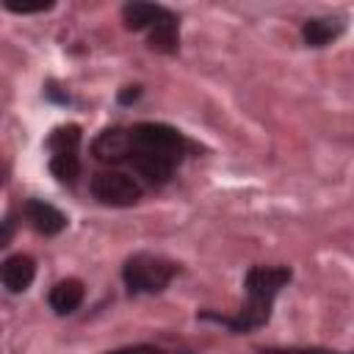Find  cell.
Here are the masks:
<instances>
[{"label": "cell", "mask_w": 354, "mask_h": 354, "mask_svg": "<svg viewBox=\"0 0 354 354\" xmlns=\"http://www.w3.org/2000/svg\"><path fill=\"white\" fill-rule=\"evenodd\" d=\"M290 282V268L285 266H254L246 271V304L235 318L202 313V318H213L218 324H227L232 332H252L263 326L271 318V307L277 293Z\"/></svg>", "instance_id": "cell-1"}, {"label": "cell", "mask_w": 354, "mask_h": 354, "mask_svg": "<svg viewBox=\"0 0 354 354\" xmlns=\"http://www.w3.org/2000/svg\"><path fill=\"white\" fill-rule=\"evenodd\" d=\"M174 274H177L174 263H169L158 254H147V252L127 257V263L122 268V277H124V285L130 293H160L171 282Z\"/></svg>", "instance_id": "cell-2"}, {"label": "cell", "mask_w": 354, "mask_h": 354, "mask_svg": "<svg viewBox=\"0 0 354 354\" xmlns=\"http://www.w3.org/2000/svg\"><path fill=\"white\" fill-rule=\"evenodd\" d=\"M91 196L111 207H130L141 199V185L122 171H100L91 180Z\"/></svg>", "instance_id": "cell-3"}, {"label": "cell", "mask_w": 354, "mask_h": 354, "mask_svg": "<svg viewBox=\"0 0 354 354\" xmlns=\"http://www.w3.org/2000/svg\"><path fill=\"white\" fill-rule=\"evenodd\" d=\"M130 133H133V149H149V152H163L174 158H180L185 149L183 133L160 122H141Z\"/></svg>", "instance_id": "cell-4"}, {"label": "cell", "mask_w": 354, "mask_h": 354, "mask_svg": "<svg viewBox=\"0 0 354 354\" xmlns=\"http://www.w3.org/2000/svg\"><path fill=\"white\" fill-rule=\"evenodd\" d=\"M91 152H94L97 160H105V163L127 160V158L133 155V133H130V130H122V127L102 130V133L94 138Z\"/></svg>", "instance_id": "cell-5"}, {"label": "cell", "mask_w": 354, "mask_h": 354, "mask_svg": "<svg viewBox=\"0 0 354 354\" xmlns=\"http://www.w3.org/2000/svg\"><path fill=\"white\" fill-rule=\"evenodd\" d=\"M177 160L180 158H174V155L149 152V149H133V155H130V163L136 166V171L149 183H166L174 174Z\"/></svg>", "instance_id": "cell-6"}, {"label": "cell", "mask_w": 354, "mask_h": 354, "mask_svg": "<svg viewBox=\"0 0 354 354\" xmlns=\"http://www.w3.org/2000/svg\"><path fill=\"white\" fill-rule=\"evenodd\" d=\"M22 210H25V218L30 221V227L41 235H58L66 227V216L44 199H28Z\"/></svg>", "instance_id": "cell-7"}, {"label": "cell", "mask_w": 354, "mask_h": 354, "mask_svg": "<svg viewBox=\"0 0 354 354\" xmlns=\"http://www.w3.org/2000/svg\"><path fill=\"white\" fill-rule=\"evenodd\" d=\"M36 277V263L33 257L28 254H11L3 260V268H0V279H3V288L8 293H22L30 288Z\"/></svg>", "instance_id": "cell-8"}, {"label": "cell", "mask_w": 354, "mask_h": 354, "mask_svg": "<svg viewBox=\"0 0 354 354\" xmlns=\"http://www.w3.org/2000/svg\"><path fill=\"white\" fill-rule=\"evenodd\" d=\"M83 296H86V290H83L80 279H61L58 285H53L47 301L55 315H69L83 304Z\"/></svg>", "instance_id": "cell-9"}, {"label": "cell", "mask_w": 354, "mask_h": 354, "mask_svg": "<svg viewBox=\"0 0 354 354\" xmlns=\"http://www.w3.org/2000/svg\"><path fill=\"white\" fill-rule=\"evenodd\" d=\"M171 11L163 8V6H155V3H127L122 8V17H124V25L130 30H152L163 17H169Z\"/></svg>", "instance_id": "cell-10"}, {"label": "cell", "mask_w": 354, "mask_h": 354, "mask_svg": "<svg viewBox=\"0 0 354 354\" xmlns=\"http://www.w3.org/2000/svg\"><path fill=\"white\" fill-rule=\"evenodd\" d=\"M343 33V22L332 17H313L301 25V39L307 47H326Z\"/></svg>", "instance_id": "cell-11"}, {"label": "cell", "mask_w": 354, "mask_h": 354, "mask_svg": "<svg viewBox=\"0 0 354 354\" xmlns=\"http://www.w3.org/2000/svg\"><path fill=\"white\" fill-rule=\"evenodd\" d=\"M177 17L169 14L163 17L152 30H149V47L160 53H177Z\"/></svg>", "instance_id": "cell-12"}, {"label": "cell", "mask_w": 354, "mask_h": 354, "mask_svg": "<svg viewBox=\"0 0 354 354\" xmlns=\"http://www.w3.org/2000/svg\"><path fill=\"white\" fill-rule=\"evenodd\" d=\"M50 171L61 180V183H75L80 174V158L77 152H53L50 158Z\"/></svg>", "instance_id": "cell-13"}, {"label": "cell", "mask_w": 354, "mask_h": 354, "mask_svg": "<svg viewBox=\"0 0 354 354\" xmlns=\"http://www.w3.org/2000/svg\"><path fill=\"white\" fill-rule=\"evenodd\" d=\"M77 144H80V127L77 124L55 127L53 136H50V149L53 152H77Z\"/></svg>", "instance_id": "cell-14"}, {"label": "cell", "mask_w": 354, "mask_h": 354, "mask_svg": "<svg viewBox=\"0 0 354 354\" xmlns=\"http://www.w3.org/2000/svg\"><path fill=\"white\" fill-rule=\"evenodd\" d=\"M3 6L14 14H36V11L53 8V3H17V0H3Z\"/></svg>", "instance_id": "cell-15"}, {"label": "cell", "mask_w": 354, "mask_h": 354, "mask_svg": "<svg viewBox=\"0 0 354 354\" xmlns=\"http://www.w3.org/2000/svg\"><path fill=\"white\" fill-rule=\"evenodd\" d=\"M111 354H160V351L155 346L138 343V346H127V348H119V351H111Z\"/></svg>", "instance_id": "cell-16"}, {"label": "cell", "mask_w": 354, "mask_h": 354, "mask_svg": "<svg viewBox=\"0 0 354 354\" xmlns=\"http://www.w3.org/2000/svg\"><path fill=\"white\" fill-rule=\"evenodd\" d=\"M260 354H326L321 348H263Z\"/></svg>", "instance_id": "cell-17"}, {"label": "cell", "mask_w": 354, "mask_h": 354, "mask_svg": "<svg viewBox=\"0 0 354 354\" xmlns=\"http://www.w3.org/2000/svg\"><path fill=\"white\" fill-rule=\"evenodd\" d=\"M138 94H141V88H138V86H127V88L119 94V102H122V105L136 102V100H138Z\"/></svg>", "instance_id": "cell-18"}]
</instances>
